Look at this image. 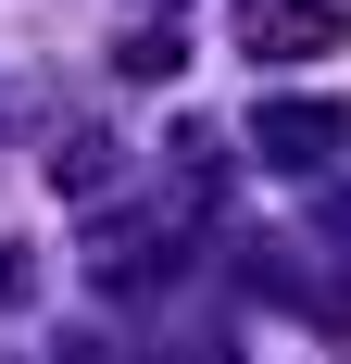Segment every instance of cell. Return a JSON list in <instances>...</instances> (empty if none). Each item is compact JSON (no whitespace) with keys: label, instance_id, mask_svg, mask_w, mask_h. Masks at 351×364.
<instances>
[{"label":"cell","instance_id":"6da1fadb","mask_svg":"<svg viewBox=\"0 0 351 364\" xmlns=\"http://www.w3.org/2000/svg\"><path fill=\"white\" fill-rule=\"evenodd\" d=\"M326 38H339L326 0H276V13L251 0V50H276V63H301V50H326Z\"/></svg>","mask_w":351,"mask_h":364}]
</instances>
